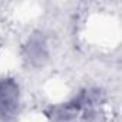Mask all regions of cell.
Returning <instances> with one entry per match:
<instances>
[{
	"label": "cell",
	"instance_id": "1",
	"mask_svg": "<svg viewBox=\"0 0 122 122\" xmlns=\"http://www.w3.org/2000/svg\"><path fill=\"white\" fill-rule=\"evenodd\" d=\"M105 103V93L99 88H83L68 101L45 109L47 122H93Z\"/></svg>",
	"mask_w": 122,
	"mask_h": 122
},
{
	"label": "cell",
	"instance_id": "2",
	"mask_svg": "<svg viewBox=\"0 0 122 122\" xmlns=\"http://www.w3.org/2000/svg\"><path fill=\"white\" fill-rule=\"evenodd\" d=\"M23 103L22 86L12 76L0 78V122L17 119Z\"/></svg>",
	"mask_w": 122,
	"mask_h": 122
},
{
	"label": "cell",
	"instance_id": "3",
	"mask_svg": "<svg viewBox=\"0 0 122 122\" xmlns=\"http://www.w3.org/2000/svg\"><path fill=\"white\" fill-rule=\"evenodd\" d=\"M23 55L33 68H43L49 60V42L42 32H33L23 45Z\"/></svg>",
	"mask_w": 122,
	"mask_h": 122
}]
</instances>
